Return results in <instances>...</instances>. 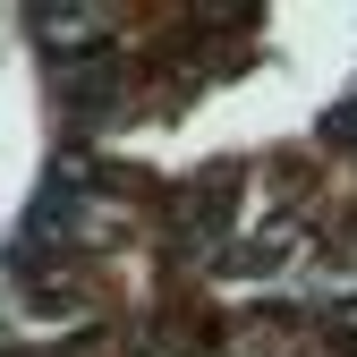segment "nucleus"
Wrapping results in <instances>:
<instances>
[{"label":"nucleus","instance_id":"f257e3e1","mask_svg":"<svg viewBox=\"0 0 357 357\" xmlns=\"http://www.w3.org/2000/svg\"><path fill=\"white\" fill-rule=\"evenodd\" d=\"M324 137H332V145H357V102H349V111H332V119H324Z\"/></svg>","mask_w":357,"mask_h":357}]
</instances>
